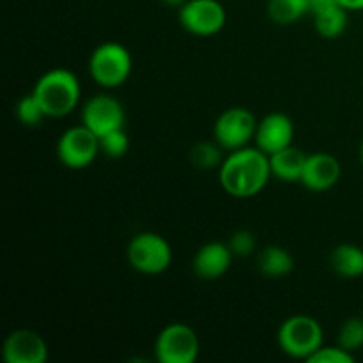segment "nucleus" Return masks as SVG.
I'll return each instance as SVG.
<instances>
[{
  "label": "nucleus",
  "instance_id": "1",
  "mask_svg": "<svg viewBox=\"0 0 363 363\" xmlns=\"http://www.w3.org/2000/svg\"><path fill=\"white\" fill-rule=\"evenodd\" d=\"M269 156L254 145L227 152L218 169L223 191L234 199H252L261 194L272 179Z\"/></svg>",
  "mask_w": 363,
  "mask_h": 363
},
{
  "label": "nucleus",
  "instance_id": "2",
  "mask_svg": "<svg viewBox=\"0 0 363 363\" xmlns=\"http://www.w3.org/2000/svg\"><path fill=\"white\" fill-rule=\"evenodd\" d=\"M32 94L41 103L46 117H66L80 103V80L71 69L53 67L38 78Z\"/></svg>",
  "mask_w": 363,
  "mask_h": 363
},
{
  "label": "nucleus",
  "instance_id": "3",
  "mask_svg": "<svg viewBox=\"0 0 363 363\" xmlns=\"http://www.w3.org/2000/svg\"><path fill=\"white\" fill-rule=\"evenodd\" d=\"M133 71L130 50L116 41H105L92 50L89 57V74L98 85L116 89L126 84Z\"/></svg>",
  "mask_w": 363,
  "mask_h": 363
},
{
  "label": "nucleus",
  "instance_id": "4",
  "mask_svg": "<svg viewBox=\"0 0 363 363\" xmlns=\"http://www.w3.org/2000/svg\"><path fill=\"white\" fill-rule=\"evenodd\" d=\"M277 342L287 357L308 360L325 344V333L318 319L312 315L296 314L280 325Z\"/></svg>",
  "mask_w": 363,
  "mask_h": 363
},
{
  "label": "nucleus",
  "instance_id": "5",
  "mask_svg": "<svg viewBox=\"0 0 363 363\" xmlns=\"http://www.w3.org/2000/svg\"><path fill=\"white\" fill-rule=\"evenodd\" d=\"M128 262L142 275H160L172 264V247L158 233L144 230L135 234L128 243Z\"/></svg>",
  "mask_w": 363,
  "mask_h": 363
},
{
  "label": "nucleus",
  "instance_id": "6",
  "mask_svg": "<svg viewBox=\"0 0 363 363\" xmlns=\"http://www.w3.org/2000/svg\"><path fill=\"white\" fill-rule=\"evenodd\" d=\"M199 354L197 332L184 323H170L156 335L155 357L160 363H194Z\"/></svg>",
  "mask_w": 363,
  "mask_h": 363
},
{
  "label": "nucleus",
  "instance_id": "7",
  "mask_svg": "<svg viewBox=\"0 0 363 363\" xmlns=\"http://www.w3.org/2000/svg\"><path fill=\"white\" fill-rule=\"evenodd\" d=\"M259 119L245 106L225 108L213 124V138L222 145L223 151L230 152L247 147L255 138Z\"/></svg>",
  "mask_w": 363,
  "mask_h": 363
},
{
  "label": "nucleus",
  "instance_id": "8",
  "mask_svg": "<svg viewBox=\"0 0 363 363\" xmlns=\"http://www.w3.org/2000/svg\"><path fill=\"white\" fill-rule=\"evenodd\" d=\"M55 151L59 162L69 170L87 169L101 155L98 135L85 124L67 128L57 140Z\"/></svg>",
  "mask_w": 363,
  "mask_h": 363
},
{
  "label": "nucleus",
  "instance_id": "9",
  "mask_svg": "<svg viewBox=\"0 0 363 363\" xmlns=\"http://www.w3.org/2000/svg\"><path fill=\"white\" fill-rule=\"evenodd\" d=\"M177 11L181 27L199 38L218 34L227 23V11L218 0H186Z\"/></svg>",
  "mask_w": 363,
  "mask_h": 363
},
{
  "label": "nucleus",
  "instance_id": "10",
  "mask_svg": "<svg viewBox=\"0 0 363 363\" xmlns=\"http://www.w3.org/2000/svg\"><path fill=\"white\" fill-rule=\"evenodd\" d=\"M82 124L99 138L110 131L126 128V110L116 96L106 92L91 96L82 108Z\"/></svg>",
  "mask_w": 363,
  "mask_h": 363
},
{
  "label": "nucleus",
  "instance_id": "11",
  "mask_svg": "<svg viewBox=\"0 0 363 363\" xmlns=\"http://www.w3.org/2000/svg\"><path fill=\"white\" fill-rule=\"evenodd\" d=\"M48 357V344L35 330H13L4 339L2 358L6 363H46Z\"/></svg>",
  "mask_w": 363,
  "mask_h": 363
},
{
  "label": "nucleus",
  "instance_id": "12",
  "mask_svg": "<svg viewBox=\"0 0 363 363\" xmlns=\"http://www.w3.org/2000/svg\"><path fill=\"white\" fill-rule=\"evenodd\" d=\"M254 140L255 145L268 156L280 151V149L289 147L294 140L293 119L282 112L268 113L262 119H259Z\"/></svg>",
  "mask_w": 363,
  "mask_h": 363
},
{
  "label": "nucleus",
  "instance_id": "13",
  "mask_svg": "<svg viewBox=\"0 0 363 363\" xmlns=\"http://www.w3.org/2000/svg\"><path fill=\"white\" fill-rule=\"evenodd\" d=\"M342 176V165L339 160L328 152H312L305 162L301 181L311 191H328L335 186Z\"/></svg>",
  "mask_w": 363,
  "mask_h": 363
},
{
  "label": "nucleus",
  "instance_id": "14",
  "mask_svg": "<svg viewBox=\"0 0 363 363\" xmlns=\"http://www.w3.org/2000/svg\"><path fill=\"white\" fill-rule=\"evenodd\" d=\"M234 254L229 243L223 241H209L202 245L194 255L191 268L195 277L202 280H218L225 275L233 264Z\"/></svg>",
  "mask_w": 363,
  "mask_h": 363
},
{
  "label": "nucleus",
  "instance_id": "15",
  "mask_svg": "<svg viewBox=\"0 0 363 363\" xmlns=\"http://www.w3.org/2000/svg\"><path fill=\"white\" fill-rule=\"evenodd\" d=\"M307 156L296 145H289L280 151L269 155V167H272V176L284 183H300L301 174H303Z\"/></svg>",
  "mask_w": 363,
  "mask_h": 363
},
{
  "label": "nucleus",
  "instance_id": "16",
  "mask_svg": "<svg viewBox=\"0 0 363 363\" xmlns=\"http://www.w3.org/2000/svg\"><path fill=\"white\" fill-rule=\"evenodd\" d=\"M257 269L268 279H282L294 269V257L287 248L269 245L257 254Z\"/></svg>",
  "mask_w": 363,
  "mask_h": 363
},
{
  "label": "nucleus",
  "instance_id": "17",
  "mask_svg": "<svg viewBox=\"0 0 363 363\" xmlns=\"http://www.w3.org/2000/svg\"><path fill=\"white\" fill-rule=\"evenodd\" d=\"M330 264L344 279H360L363 277V248L353 243L337 245L330 254Z\"/></svg>",
  "mask_w": 363,
  "mask_h": 363
},
{
  "label": "nucleus",
  "instance_id": "18",
  "mask_svg": "<svg viewBox=\"0 0 363 363\" xmlns=\"http://www.w3.org/2000/svg\"><path fill=\"white\" fill-rule=\"evenodd\" d=\"M315 32L325 39H337L344 34L347 27V9L340 4L326 7L312 14Z\"/></svg>",
  "mask_w": 363,
  "mask_h": 363
},
{
  "label": "nucleus",
  "instance_id": "19",
  "mask_svg": "<svg viewBox=\"0 0 363 363\" xmlns=\"http://www.w3.org/2000/svg\"><path fill=\"white\" fill-rule=\"evenodd\" d=\"M311 14L308 0H269L268 16L277 25H293Z\"/></svg>",
  "mask_w": 363,
  "mask_h": 363
},
{
  "label": "nucleus",
  "instance_id": "20",
  "mask_svg": "<svg viewBox=\"0 0 363 363\" xmlns=\"http://www.w3.org/2000/svg\"><path fill=\"white\" fill-rule=\"evenodd\" d=\"M222 145H220L215 138H213V142H199V144H195L190 151L191 163H194L195 167H199V169H220L223 158H225V156L222 155Z\"/></svg>",
  "mask_w": 363,
  "mask_h": 363
},
{
  "label": "nucleus",
  "instance_id": "21",
  "mask_svg": "<svg viewBox=\"0 0 363 363\" xmlns=\"http://www.w3.org/2000/svg\"><path fill=\"white\" fill-rule=\"evenodd\" d=\"M14 112H16L18 121L27 128H35L39 126L43 121L48 119L45 110H43L41 103L38 101V98H35L32 92H28V94L21 96V98L18 99L16 106H14Z\"/></svg>",
  "mask_w": 363,
  "mask_h": 363
},
{
  "label": "nucleus",
  "instance_id": "22",
  "mask_svg": "<svg viewBox=\"0 0 363 363\" xmlns=\"http://www.w3.org/2000/svg\"><path fill=\"white\" fill-rule=\"evenodd\" d=\"M337 344L344 350L357 353L363 347V318H350L342 323L337 337Z\"/></svg>",
  "mask_w": 363,
  "mask_h": 363
},
{
  "label": "nucleus",
  "instance_id": "23",
  "mask_svg": "<svg viewBox=\"0 0 363 363\" xmlns=\"http://www.w3.org/2000/svg\"><path fill=\"white\" fill-rule=\"evenodd\" d=\"M99 149L106 158H123L130 151V137H128L126 128L110 131V133L99 137Z\"/></svg>",
  "mask_w": 363,
  "mask_h": 363
},
{
  "label": "nucleus",
  "instance_id": "24",
  "mask_svg": "<svg viewBox=\"0 0 363 363\" xmlns=\"http://www.w3.org/2000/svg\"><path fill=\"white\" fill-rule=\"evenodd\" d=\"M357 358H354V353L344 350L342 346H325L323 344L311 358H308V363H353Z\"/></svg>",
  "mask_w": 363,
  "mask_h": 363
},
{
  "label": "nucleus",
  "instance_id": "25",
  "mask_svg": "<svg viewBox=\"0 0 363 363\" xmlns=\"http://www.w3.org/2000/svg\"><path fill=\"white\" fill-rule=\"evenodd\" d=\"M227 243H229L234 257H250V255L255 254V247H257V240H255L254 233L247 229H240L233 233Z\"/></svg>",
  "mask_w": 363,
  "mask_h": 363
},
{
  "label": "nucleus",
  "instance_id": "26",
  "mask_svg": "<svg viewBox=\"0 0 363 363\" xmlns=\"http://www.w3.org/2000/svg\"><path fill=\"white\" fill-rule=\"evenodd\" d=\"M339 4L347 11H363V0H339Z\"/></svg>",
  "mask_w": 363,
  "mask_h": 363
},
{
  "label": "nucleus",
  "instance_id": "27",
  "mask_svg": "<svg viewBox=\"0 0 363 363\" xmlns=\"http://www.w3.org/2000/svg\"><path fill=\"white\" fill-rule=\"evenodd\" d=\"M163 4H165V6H169V7H177V9H179L181 6H183L184 2H186V0H162Z\"/></svg>",
  "mask_w": 363,
  "mask_h": 363
},
{
  "label": "nucleus",
  "instance_id": "28",
  "mask_svg": "<svg viewBox=\"0 0 363 363\" xmlns=\"http://www.w3.org/2000/svg\"><path fill=\"white\" fill-rule=\"evenodd\" d=\"M360 162H362V165H363V140H362V144H360Z\"/></svg>",
  "mask_w": 363,
  "mask_h": 363
}]
</instances>
